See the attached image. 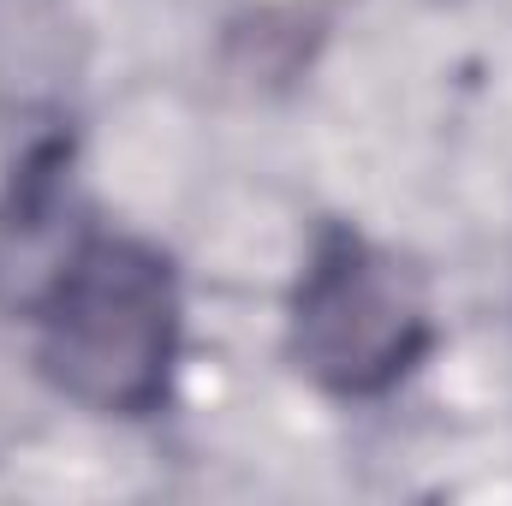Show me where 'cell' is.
<instances>
[{"mask_svg":"<svg viewBox=\"0 0 512 506\" xmlns=\"http://www.w3.org/2000/svg\"><path fill=\"white\" fill-rule=\"evenodd\" d=\"M429 304L417 280L364 233L322 227L292 292V358L340 399H376L429 352Z\"/></svg>","mask_w":512,"mask_h":506,"instance_id":"obj_2","label":"cell"},{"mask_svg":"<svg viewBox=\"0 0 512 506\" xmlns=\"http://www.w3.org/2000/svg\"><path fill=\"white\" fill-rule=\"evenodd\" d=\"M0 274H18V304L36 322L42 376L96 417H149L167 405L179 364V280L143 239L78 227L48 251L12 239Z\"/></svg>","mask_w":512,"mask_h":506,"instance_id":"obj_1","label":"cell"}]
</instances>
